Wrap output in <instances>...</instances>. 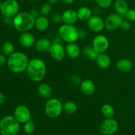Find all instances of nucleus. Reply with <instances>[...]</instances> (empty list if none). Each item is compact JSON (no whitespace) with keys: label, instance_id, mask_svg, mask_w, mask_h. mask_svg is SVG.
<instances>
[{"label":"nucleus","instance_id":"obj_1","mask_svg":"<svg viewBox=\"0 0 135 135\" xmlns=\"http://www.w3.org/2000/svg\"><path fill=\"white\" fill-rule=\"evenodd\" d=\"M26 71L30 80L38 83L44 79L47 67L46 63L42 59L34 58L29 61Z\"/></svg>","mask_w":135,"mask_h":135},{"label":"nucleus","instance_id":"obj_2","mask_svg":"<svg viewBox=\"0 0 135 135\" xmlns=\"http://www.w3.org/2000/svg\"><path fill=\"white\" fill-rule=\"evenodd\" d=\"M27 55L21 51H15L9 56L7 65L11 71L15 73H21L26 71L28 64Z\"/></svg>","mask_w":135,"mask_h":135},{"label":"nucleus","instance_id":"obj_3","mask_svg":"<svg viewBox=\"0 0 135 135\" xmlns=\"http://www.w3.org/2000/svg\"><path fill=\"white\" fill-rule=\"evenodd\" d=\"M35 19L29 12H19L13 18V25L18 32H28L34 26Z\"/></svg>","mask_w":135,"mask_h":135},{"label":"nucleus","instance_id":"obj_4","mask_svg":"<svg viewBox=\"0 0 135 135\" xmlns=\"http://www.w3.org/2000/svg\"><path fill=\"white\" fill-rule=\"evenodd\" d=\"M20 123L13 115H7L0 120V134L15 135L20 131Z\"/></svg>","mask_w":135,"mask_h":135},{"label":"nucleus","instance_id":"obj_5","mask_svg":"<svg viewBox=\"0 0 135 135\" xmlns=\"http://www.w3.org/2000/svg\"><path fill=\"white\" fill-rule=\"evenodd\" d=\"M79 30L74 25L63 24L61 25L58 30V33L64 42L67 43L76 42L79 39Z\"/></svg>","mask_w":135,"mask_h":135},{"label":"nucleus","instance_id":"obj_6","mask_svg":"<svg viewBox=\"0 0 135 135\" xmlns=\"http://www.w3.org/2000/svg\"><path fill=\"white\" fill-rule=\"evenodd\" d=\"M63 104L59 99L52 98L49 99L44 105L45 113L51 118H56L61 115L63 111Z\"/></svg>","mask_w":135,"mask_h":135},{"label":"nucleus","instance_id":"obj_7","mask_svg":"<svg viewBox=\"0 0 135 135\" xmlns=\"http://www.w3.org/2000/svg\"><path fill=\"white\" fill-rule=\"evenodd\" d=\"M0 11L4 17L13 18L19 13V4L17 0H6L2 3Z\"/></svg>","mask_w":135,"mask_h":135},{"label":"nucleus","instance_id":"obj_8","mask_svg":"<svg viewBox=\"0 0 135 135\" xmlns=\"http://www.w3.org/2000/svg\"><path fill=\"white\" fill-rule=\"evenodd\" d=\"M118 123L115 119L107 118L102 121L100 126V133L104 135H113L118 130Z\"/></svg>","mask_w":135,"mask_h":135},{"label":"nucleus","instance_id":"obj_9","mask_svg":"<svg viewBox=\"0 0 135 135\" xmlns=\"http://www.w3.org/2000/svg\"><path fill=\"white\" fill-rule=\"evenodd\" d=\"M92 46L98 54H103L108 50L109 46L108 38L103 34L96 35L93 38Z\"/></svg>","mask_w":135,"mask_h":135},{"label":"nucleus","instance_id":"obj_10","mask_svg":"<svg viewBox=\"0 0 135 135\" xmlns=\"http://www.w3.org/2000/svg\"><path fill=\"white\" fill-rule=\"evenodd\" d=\"M123 21V16L118 13H112L109 15L104 20L105 28L109 30H114L121 27Z\"/></svg>","mask_w":135,"mask_h":135},{"label":"nucleus","instance_id":"obj_11","mask_svg":"<svg viewBox=\"0 0 135 135\" xmlns=\"http://www.w3.org/2000/svg\"><path fill=\"white\" fill-rule=\"evenodd\" d=\"M13 116L20 123L24 124L31 119V112L26 105H19L15 109Z\"/></svg>","mask_w":135,"mask_h":135},{"label":"nucleus","instance_id":"obj_12","mask_svg":"<svg viewBox=\"0 0 135 135\" xmlns=\"http://www.w3.org/2000/svg\"><path fill=\"white\" fill-rule=\"evenodd\" d=\"M87 25L90 30L94 32L98 33L102 31L105 28V22L104 20L100 16L92 15L87 21Z\"/></svg>","mask_w":135,"mask_h":135},{"label":"nucleus","instance_id":"obj_13","mask_svg":"<svg viewBox=\"0 0 135 135\" xmlns=\"http://www.w3.org/2000/svg\"><path fill=\"white\" fill-rule=\"evenodd\" d=\"M50 56L56 61H61L66 55L65 48L61 44L52 43L48 51Z\"/></svg>","mask_w":135,"mask_h":135},{"label":"nucleus","instance_id":"obj_14","mask_svg":"<svg viewBox=\"0 0 135 135\" xmlns=\"http://www.w3.org/2000/svg\"><path fill=\"white\" fill-rule=\"evenodd\" d=\"M19 42L22 47L25 48H30L34 46L36 43V40L34 35L29 32H25L19 36Z\"/></svg>","mask_w":135,"mask_h":135},{"label":"nucleus","instance_id":"obj_15","mask_svg":"<svg viewBox=\"0 0 135 135\" xmlns=\"http://www.w3.org/2000/svg\"><path fill=\"white\" fill-rule=\"evenodd\" d=\"M81 92L86 96H92L96 92V85L92 80L85 79L80 84Z\"/></svg>","mask_w":135,"mask_h":135},{"label":"nucleus","instance_id":"obj_16","mask_svg":"<svg viewBox=\"0 0 135 135\" xmlns=\"http://www.w3.org/2000/svg\"><path fill=\"white\" fill-rule=\"evenodd\" d=\"M62 22L64 24L74 25L79 20L77 13L73 9H67L62 13Z\"/></svg>","mask_w":135,"mask_h":135},{"label":"nucleus","instance_id":"obj_17","mask_svg":"<svg viewBox=\"0 0 135 135\" xmlns=\"http://www.w3.org/2000/svg\"><path fill=\"white\" fill-rule=\"evenodd\" d=\"M65 51L66 54L71 59H76L79 57L81 53L80 47L75 42L68 43V44L66 46Z\"/></svg>","mask_w":135,"mask_h":135},{"label":"nucleus","instance_id":"obj_18","mask_svg":"<svg viewBox=\"0 0 135 135\" xmlns=\"http://www.w3.org/2000/svg\"><path fill=\"white\" fill-rule=\"evenodd\" d=\"M51 44L52 43L50 40L46 38H42L36 41L34 47L35 50L39 52H46L49 51Z\"/></svg>","mask_w":135,"mask_h":135},{"label":"nucleus","instance_id":"obj_19","mask_svg":"<svg viewBox=\"0 0 135 135\" xmlns=\"http://www.w3.org/2000/svg\"><path fill=\"white\" fill-rule=\"evenodd\" d=\"M116 67L122 73H129L133 68V63L131 61L127 58L119 59L116 63Z\"/></svg>","mask_w":135,"mask_h":135},{"label":"nucleus","instance_id":"obj_20","mask_svg":"<svg viewBox=\"0 0 135 135\" xmlns=\"http://www.w3.org/2000/svg\"><path fill=\"white\" fill-rule=\"evenodd\" d=\"M96 62L97 65L100 69H108L111 65V58L108 55L105 53L99 54L97 58L96 59Z\"/></svg>","mask_w":135,"mask_h":135},{"label":"nucleus","instance_id":"obj_21","mask_svg":"<svg viewBox=\"0 0 135 135\" xmlns=\"http://www.w3.org/2000/svg\"><path fill=\"white\" fill-rule=\"evenodd\" d=\"M50 26L49 19L44 15L38 16L35 19L34 26L39 31H45Z\"/></svg>","mask_w":135,"mask_h":135},{"label":"nucleus","instance_id":"obj_22","mask_svg":"<svg viewBox=\"0 0 135 135\" xmlns=\"http://www.w3.org/2000/svg\"><path fill=\"white\" fill-rule=\"evenodd\" d=\"M113 7L116 13L121 15V16L125 15L127 11L129 10L128 3L125 0H116Z\"/></svg>","mask_w":135,"mask_h":135},{"label":"nucleus","instance_id":"obj_23","mask_svg":"<svg viewBox=\"0 0 135 135\" xmlns=\"http://www.w3.org/2000/svg\"><path fill=\"white\" fill-rule=\"evenodd\" d=\"M37 92L40 97L43 98H48L52 94V89L47 83H42L38 86Z\"/></svg>","mask_w":135,"mask_h":135},{"label":"nucleus","instance_id":"obj_24","mask_svg":"<svg viewBox=\"0 0 135 135\" xmlns=\"http://www.w3.org/2000/svg\"><path fill=\"white\" fill-rule=\"evenodd\" d=\"M78 18L79 20L83 21H88L90 18L92 16V11L89 7H81L79 8L77 11Z\"/></svg>","mask_w":135,"mask_h":135},{"label":"nucleus","instance_id":"obj_25","mask_svg":"<svg viewBox=\"0 0 135 135\" xmlns=\"http://www.w3.org/2000/svg\"><path fill=\"white\" fill-rule=\"evenodd\" d=\"M82 53L84 54L85 56L88 57L91 60H96L98 55V53L94 49L92 46H86L82 50Z\"/></svg>","mask_w":135,"mask_h":135},{"label":"nucleus","instance_id":"obj_26","mask_svg":"<svg viewBox=\"0 0 135 135\" xmlns=\"http://www.w3.org/2000/svg\"><path fill=\"white\" fill-rule=\"evenodd\" d=\"M63 112L68 115H73L77 110V105L74 102L67 101L63 104Z\"/></svg>","mask_w":135,"mask_h":135},{"label":"nucleus","instance_id":"obj_27","mask_svg":"<svg viewBox=\"0 0 135 135\" xmlns=\"http://www.w3.org/2000/svg\"><path fill=\"white\" fill-rule=\"evenodd\" d=\"M1 51H2V54H4L5 56H10L15 52L14 45L12 42H9V41L4 42L1 47Z\"/></svg>","mask_w":135,"mask_h":135},{"label":"nucleus","instance_id":"obj_28","mask_svg":"<svg viewBox=\"0 0 135 135\" xmlns=\"http://www.w3.org/2000/svg\"><path fill=\"white\" fill-rule=\"evenodd\" d=\"M101 112L104 116L107 118H112L114 115L115 110L112 105L109 104H105L102 106Z\"/></svg>","mask_w":135,"mask_h":135},{"label":"nucleus","instance_id":"obj_29","mask_svg":"<svg viewBox=\"0 0 135 135\" xmlns=\"http://www.w3.org/2000/svg\"><path fill=\"white\" fill-rule=\"evenodd\" d=\"M36 129V125L34 123V121L30 119L29 121H28L27 122H26L25 123H24L23 125V130L24 132L25 133L28 134H32L34 132Z\"/></svg>","mask_w":135,"mask_h":135},{"label":"nucleus","instance_id":"obj_30","mask_svg":"<svg viewBox=\"0 0 135 135\" xmlns=\"http://www.w3.org/2000/svg\"><path fill=\"white\" fill-rule=\"evenodd\" d=\"M51 11V5L50 3H44L40 7L39 12L42 15H49Z\"/></svg>","mask_w":135,"mask_h":135},{"label":"nucleus","instance_id":"obj_31","mask_svg":"<svg viewBox=\"0 0 135 135\" xmlns=\"http://www.w3.org/2000/svg\"><path fill=\"white\" fill-rule=\"evenodd\" d=\"M98 6L102 9H107L109 7L113 0H95Z\"/></svg>","mask_w":135,"mask_h":135},{"label":"nucleus","instance_id":"obj_32","mask_svg":"<svg viewBox=\"0 0 135 135\" xmlns=\"http://www.w3.org/2000/svg\"><path fill=\"white\" fill-rule=\"evenodd\" d=\"M125 17L127 20L129 21L130 22H134L135 21V10L133 9H129L127 12L125 14Z\"/></svg>","mask_w":135,"mask_h":135},{"label":"nucleus","instance_id":"obj_33","mask_svg":"<svg viewBox=\"0 0 135 135\" xmlns=\"http://www.w3.org/2000/svg\"><path fill=\"white\" fill-rule=\"evenodd\" d=\"M70 81H71V83H73V84H75V85H79V84H80L81 82L83 80H81V78L79 76V75H76V74H74L72 76L70 77Z\"/></svg>","mask_w":135,"mask_h":135},{"label":"nucleus","instance_id":"obj_34","mask_svg":"<svg viewBox=\"0 0 135 135\" xmlns=\"http://www.w3.org/2000/svg\"><path fill=\"white\" fill-rule=\"evenodd\" d=\"M51 21L55 24L60 23L61 22H62V15L57 13H54L51 16Z\"/></svg>","mask_w":135,"mask_h":135},{"label":"nucleus","instance_id":"obj_35","mask_svg":"<svg viewBox=\"0 0 135 135\" xmlns=\"http://www.w3.org/2000/svg\"><path fill=\"white\" fill-rule=\"evenodd\" d=\"M131 27V26L130 21H128V20H123L120 28L124 31H128V30H130Z\"/></svg>","mask_w":135,"mask_h":135},{"label":"nucleus","instance_id":"obj_36","mask_svg":"<svg viewBox=\"0 0 135 135\" xmlns=\"http://www.w3.org/2000/svg\"><path fill=\"white\" fill-rule=\"evenodd\" d=\"M88 36V32L84 29H80L79 31V39H84Z\"/></svg>","mask_w":135,"mask_h":135},{"label":"nucleus","instance_id":"obj_37","mask_svg":"<svg viewBox=\"0 0 135 135\" xmlns=\"http://www.w3.org/2000/svg\"><path fill=\"white\" fill-rule=\"evenodd\" d=\"M7 59L4 54H0V66H3L7 63Z\"/></svg>","mask_w":135,"mask_h":135},{"label":"nucleus","instance_id":"obj_38","mask_svg":"<svg viewBox=\"0 0 135 135\" xmlns=\"http://www.w3.org/2000/svg\"><path fill=\"white\" fill-rule=\"evenodd\" d=\"M29 13L32 15V17H34V18H36L37 17H38V15H39L40 12H39V11H38L37 9H31L30 10V11H29Z\"/></svg>","mask_w":135,"mask_h":135},{"label":"nucleus","instance_id":"obj_39","mask_svg":"<svg viewBox=\"0 0 135 135\" xmlns=\"http://www.w3.org/2000/svg\"><path fill=\"white\" fill-rule=\"evenodd\" d=\"M3 21L5 22V24L7 25H13V19L12 18H7V17H4L3 18Z\"/></svg>","mask_w":135,"mask_h":135},{"label":"nucleus","instance_id":"obj_40","mask_svg":"<svg viewBox=\"0 0 135 135\" xmlns=\"http://www.w3.org/2000/svg\"><path fill=\"white\" fill-rule=\"evenodd\" d=\"M63 40L62 38H61L60 36H56L52 41V43H58V44H61V41Z\"/></svg>","mask_w":135,"mask_h":135},{"label":"nucleus","instance_id":"obj_41","mask_svg":"<svg viewBox=\"0 0 135 135\" xmlns=\"http://www.w3.org/2000/svg\"><path fill=\"white\" fill-rule=\"evenodd\" d=\"M5 102V96L3 93L0 92V105H2Z\"/></svg>","mask_w":135,"mask_h":135},{"label":"nucleus","instance_id":"obj_42","mask_svg":"<svg viewBox=\"0 0 135 135\" xmlns=\"http://www.w3.org/2000/svg\"><path fill=\"white\" fill-rule=\"evenodd\" d=\"M61 2H63V3L67 4V5H70V4H72L75 1V0H60Z\"/></svg>","mask_w":135,"mask_h":135},{"label":"nucleus","instance_id":"obj_43","mask_svg":"<svg viewBox=\"0 0 135 135\" xmlns=\"http://www.w3.org/2000/svg\"><path fill=\"white\" fill-rule=\"evenodd\" d=\"M58 1H59V0H47V1H48V3H50V5H51L56 4L58 2Z\"/></svg>","mask_w":135,"mask_h":135},{"label":"nucleus","instance_id":"obj_44","mask_svg":"<svg viewBox=\"0 0 135 135\" xmlns=\"http://www.w3.org/2000/svg\"><path fill=\"white\" fill-rule=\"evenodd\" d=\"M1 5H2V2H1V0H0V8H1Z\"/></svg>","mask_w":135,"mask_h":135},{"label":"nucleus","instance_id":"obj_45","mask_svg":"<svg viewBox=\"0 0 135 135\" xmlns=\"http://www.w3.org/2000/svg\"><path fill=\"white\" fill-rule=\"evenodd\" d=\"M34 1H40V0H34Z\"/></svg>","mask_w":135,"mask_h":135},{"label":"nucleus","instance_id":"obj_46","mask_svg":"<svg viewBox=\"0 0 135 135\" xmlns=\"http://www.w3.org/2000/svg\"><path fill=\"white\" fill-rule=\"evenodd\" d=\"M19 1H26V0H19Z\"/></svg>","mask_w":135,"mask_h":135},{"label":"nucleus","instance_id":"obj_47","mask_svg":"<svg viewBox=\"0 0 135 135\" xmlns=\"http://www.w3.org/2000/svg\"><path fill=\"white\" fill-rule=\"evenodd\" d=\"M15 135H18V134H15Z\"/></svg>","mask_w":135,"mask_h":135}]
</instances>
